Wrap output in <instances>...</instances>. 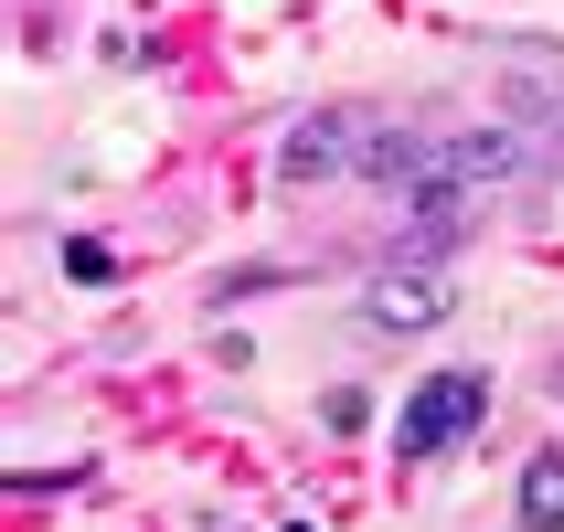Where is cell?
Returning <instances> with one entry per match:
<instances>
[{"mask_svg":"<svg viewBox=\"0 0 564 532\" xmlns=\"http://www.w3.org/2000/svg\"><path fill=\"white\" fill-rule=\"evenodd\" d=\"M501 118L522 128L543 160H564V75L554 64H501Z\"/></svg>","mask_w":564,"mask_h":532,"instance_id":"5b68a950","label":"cell"},{"mask_svg":"<svg viewBox=\"0 0 564 532\" xmlns=\"http://www.w3.org/2000/svg\"><path fill=\"white\" fill-rule=\"evenodd\" d=\"M522 532H564V447H543L522 469Z\"/></svg>","mask_w":564,"mask_h":532,"instance_id":"8992f818","label":"cell"},{"mask_svg":"<svg viewBox=\"0 0 564 532\" xmlns=\"http://www.w3.org/2000/svg\"><path fill=\"white\" fill-rule=\"evenodd\" d=\"M543 171H554V160H543L511 118H490V128H458V139H437L426 203H437V192H458V203H479V214H490V203H511V192H533Z\"/></svg>","mask_w":564,"mask_h":532,"instance_id":"6da1fadb","label":"cell"},{"mask_svg":"<svg viewBox=\"0 0 564 532\" xmlns=\"http://www.w3.org/2000/svg\"><path fill=\"white\" fill-rule=\"evenodd\" d=\"M490 426V373H426L394 405V458L405 469H426V458H447L458 437H479Z\"/></svg>","mask_w":564,"mask_h":532,"instance_id":"7a4b0ae2","label":"cell"},{"mask_svg":"<svg viewBox=\"0 0 564 532\" xmlns=\"http://www.w3.org/2000/svg\"><path fill=\"white\" fill-rule=\"evenodd\" d=\"M447 310H458V287H447L437 267H383V278L362 287V330H373V341H415V330H437Z\"/></svg>","mask_w":564,"mask_h":532,"instance_id":"277c9868","label":"cell"},{"mask_svg":"<svg viewBox=\"0 0 564 532\" xmlns=\"http://www.w3.org/2000/svg\"><path fill=\"white\" fill-rule=\"evenodd\" d=\"M373 150H383L373 107H310L278 139V182H341V171H373Z\"/></svg>","mask_w":564,"mask_h":532,"instance_id":"3957f363","label":"cell"}]
</instances>
